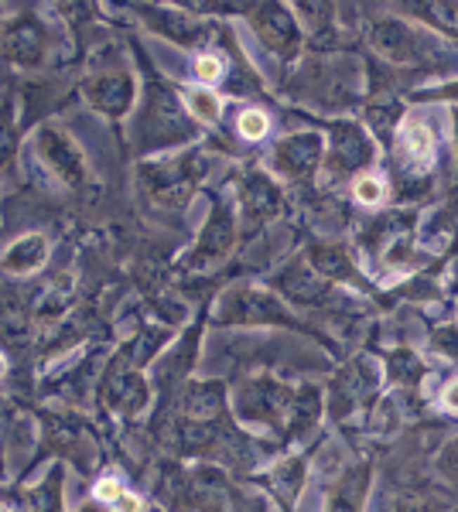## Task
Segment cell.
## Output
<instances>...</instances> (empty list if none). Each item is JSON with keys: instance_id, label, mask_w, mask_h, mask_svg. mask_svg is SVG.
<instances>
[{"instance_id": "6da1fadb", "label": "cell", "mask_w": 458, "mask_h": 512, "mask_svg": "<svg viewBox=\"0 0 458 512\" xmlns=\"http://www.w3.org/2000/svg\"><path fill=\"white\" fill-rule=\"evenodd\" d=\"M404 144H407V154L414 157V161H431L434 154V137L428 127H410L407 133H404Z\"/></svg>"}, {"instance_id": "7a4b0ae2", "label": "cell", "mask_w": 458, "mask_h": 512, "mask_svg": "<svg viewBox=\"0 0 458 512\" xmlns=\"http://www.w3.org/2000/svg\"><path fill=\"white\" fill-rule=\"evenodd\" d=\"M188 109H192L199 120H205V123H212V120L219 116V102H216L212 93H192V96H188Z\"/></svg>"}, {"instance_id": "3957f363", "label": "cell", "mask_w": 458, "mask_h": 512, "mask_svg": "<svg viewBox=\"0 0 458 512\" xmlns=\"http://www.w3.org/2000/svg\"><path fill=\"white\" fill-rule=\"evenodd\" d=\"M240 133H243L247 140H260V137L267 133V116L256 113V109H247V113L240 116Z\"/></svg>"}, {"instance_id": "277c9868", "label": "cell", "mask_w": 458, "mask_h": 512, "mask_svg": "<svg viewBox=\"0 0 458 512\" xmlns=\"http://www.w3.org/2000/svg\"><path fill=\"white\" fill-rule=\"evenodd\" d=\"M195 72L202 82H219L223 79V62L216 58V55H202L199 62H195Z\"/></svg>"}, {"instance_id": "5b68a950", "label": "cell", "mask_w": 458, "mask_h": 512, "mask_svg": "<svg viewBox=\"0 0 458 512\" xmlns=\"http://www.w3.org/2000/svg\"><path fill=\"white\" fill-rule=\"evenodd\" d=\"M356 198L366 205H377L383 198V184L377 178H359L356 181Z\"/></svg>"}, {"instance_id": "8992f818", "label": "cell", "mask_w": 458, "mask_h": 512, "mask_svg": "<svg viewBox=\"0 0 458 512\" xmlns=\"http://www.w3.org/2000/svg\"><path fill=\"white\" fill-rule=\"evenodd\" d=\"M124 492H127V488L120 485V482H113V478H103L100 485H96V499H100V502H117Z\"/></svg>"}, {"instance_id": "52a82bcc", "label": "cell", "mask_w": 458, "mask_h": 512, "mask_svg": "<svg viewBox=\"0 0 458 512\" xmlns=\"http://www.w3.org/2000/svg\"><path fill=\"white\" fill-rule=\"evenodd\" d=\"M113 506H117L120 512H140V499H137V495H130V492H124Z\"/></svg>"}, {"instance_id": "ba28073f", "label": "cell", "mask_w": 458, "mask_h": 512, "mask_svg": "<svg viewBox=\"0 0 458 512\" xmlns=\"http://www.w3.org/2000/svg\"><path fill=\"white\" fill-rule=\"evenodd\" d=\"M448 403H452V407H458V383L448 389Z\"/></svg>"}, {"instance_id": "9c48e42d", "label": "cell", "mask_w": 458, "mask_h": 512, "mask_svg": "<svg viewBox=\"0 0 458 512\" xmlns=\"http://www.w3.org/2000/svg\"><path fill=\"white\" fill-rule=\"evenodd\" d=\"M4 372H7V362H4V356H0V376H4Z\"/></svg>"}, {"instance_id": "30bf717a", "label": "cell", "mask_w": 458, "mask_h": 512, "mask_svg": "<svg viewBox=\"0 0 458 512\" xmlns=\"http://www.w3.org/2000/svg\"><path fill=\"white\" fill-rule=\"evenodd\" d=\"M0 512H4V509H0Z\"/></svg>"}]
</instances>
